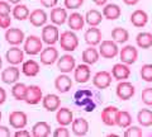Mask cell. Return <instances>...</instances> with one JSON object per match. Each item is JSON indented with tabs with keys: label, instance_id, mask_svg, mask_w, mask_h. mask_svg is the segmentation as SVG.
<instances>
[{
	"label": "cell",
	"instance_id": "cell-1",
	"mask_svg": "<svg viewBox=\"0 0 152 137\" xmlns=\"http://www.w3.org/2000/svg\"><path fill=\"white\" fill-rule=\"evenodd\" d=\"M58 42L61 48L66 52H72L79 47V38L72 31H65L60 34Z\"/></svg>",
	"mask_w": 152,
	"mask_h": 137
},
{
	"label": "cell",
	"instance_id": "cell-2",
	"mask_svg": "<svg viewBox=\"0 0 152 137\" xmlns=\"http://www.w3.org/2000/svg\"><path fill=\"white\" fill-rule=\"evenodd\" d=\"M23 43H24L23 51H24V53L29 55V56L39 55L42 48H43V42H42V40L38 36H34V34L26 37Z\"/></svg>",
	"mask_w": 152,
	"mask_h": 137
},
{
	"label": "cell",
	"instance_id": "cell-3",
	"mask_svg": "<svg viewBox=\"0 0 152 137\" xmlns=\"http://www.w3.org/2000/svg\"><path fill=\"white\" fill-rule=\"evenodd\" d=\"M58 37H60V31L57 26L55 24H45L42 28V34H41V40L43 43L47 46H53L55 43L58 42Z\"/></svg>",
	"mask_w": 152,
	"mask_h": 137
},
{
	"label": "cell",
	"instance_id": "cell-4",
	"mask_svg": "<svg viewBox=\"0 0 152 137\" xmlns=\"http://www.w3.org/2000/svg\"><path fill=\"white\" fill-rule=\"evenodd\" d=\"M99 55L103 59H114L119 53V47L113 40H105L99 43Z\"/></svg>",
	"mask_w": 152,
	"mask_h": 137
},
{
	"label": "cell",
	"instance_id": "cell-5",
	"mask_svg": "<svg viewBox=\"0 0 152 137\" xmlns=\"http://www.w3.org/2000/svg\"><path fill=\"white\" fill-rule=\"evenodd\" d=\"M42 98H43V92L38 85H28L24 95V102L27 104L36 105L42 102Z\"/></svg>",
	"mask_w": 152,
	"mask_h": 137
},
{
	"label": "cell",
	"instance_id": "cell-6",
	"mask_svg": "<svg viewBox=\"0 0 152 137\" xmlns=\"http://www.w3.org/2000/svg\"><path fill=\"white\" fill-rule=\"evenodd\" d=\"M136 93V88L132 83L127 81V80H122L119 84L117 85L115 89V94L121 100H129V99L134 95Z\"/></svg>",
	"mask_w": 152,
	"mask_h": 137
},
{
	"label": "cell",
	"instance_id": "cell-7",
	"mask_svg": "<svg viewBox=\"0 0 152 137\" xmlns=\"http://www.w3.org/2000/svg\"><path fill=\"white\" fill-rule=\"evenodd\" d=\"M5 41L8 42L10 46H19L24 42L26 38V34L20 28H12L9 27L8 29H5Z\"/></svg>",
	"mask_w": 152,
	"mask_h": 137
},
{
	"label": "cell",
	"instance_id": "cell-8",
	"mask_svg": "<svg viewBox=\"0 0 152 137\" xmlns=\"http://www.w3.org/2000/svg\"><path fill=\"white\" fill-rule=\"evenodd\" d=\"M58 57H60L58 50L55 48L53 46H47L46 48H42V51L39 52V61H41V64L46 65V66L53 65Z\"/></svg>",
	"mask_w": 152,
	"mask_h": 137
},
{
	"label": "cell",
	"instance_id": "cell-9",
	"mask_svg": "<svg viewBox=\"0 0 152 137\" xmlns=\"http://www.w3.org/2000/svg\"><path fill=\"white\" fill-rule=\"evenodd\" d=\"M119 57L123 64L127 65H133L138 59V50L132 45H127L119 51Z\"/></svg>",
	"mask_w": 152,
	"mask_h": 137
},
{
	"label": "cell",
	"instance_id": "cell-10",
	"mask_svg": "<svg viewBox=\"0 0 152 137\" xmlns=\"http://www.w3.org/2000/svg\"><path fill=\"white\" fill-rule=\"evenodd\" d=\"M57 69L60 70V73L62 74H70L71 71H74L75 66H76V61L75 57L70 53L62 55L61 57L57 59Z\"/></svg>",
	"mask_w": 152,
	"mask_h": 137
},
{
	"label": "cell",
	"instance_id": "cell-11",
	"mask_svg": "<svg viewBox=\"0 0 152 137\" xmlns=\"http://www.w3.org/2000/svg\"><path fill=\"white\" fill-rule=\"evenodd\" d=\"M90 78H91V70H90V65L88 64H80L75 66L74 69V79L79 84L88 83Z\"/></svg>",
	"mask_w": 152,
	"mask_h": 137
},
{
	"label": "cell",
	"instance_id": "cell-12",
	"mask_svg": "<svg viewBox=\"0 0 152 137\" xmlns=\"http://www.w3.org/2000/svg\"><path fill=\"white\" fill-rule=\"evenodd\" d=\"M5 60L9 65H19L24 61V51L18 46H12L5 52Z\"/></svg>",
	"mask_w": 152,
	"mask_h": 137
},
{
	"label": "cell",
	"instance_id": "cell-13",
	"mask_svg": "<svg viewBox=\"0 0 152 137\" xmlns=\"http://www.w3.org/2000/svg\"><path fill=\"white\" fill-rule=\"evenodd\" d=\"M112 74L109 71H105V70H103V71H99L94 75L93 78V84L95 88L100 89V90H104V89H107L112 84Z\"/></svg>",
	"mask_w": 152,
	"mask_h": 137
},
{
	"label": "cell",
	"instance_id": "cell-14",
	"mask_svg": "<svg viewBox=\"0 0 152 137\" xmlns=\"http://www.w3.org/2000/svg\"><path fill=\"white\" fill-rule=\"evenodd\" d=\"M9 123H10V126L14 130L24 128L28 123V117L22 111H13L9 114Z\"/></svg>",
	"mask_w": 152,
	"mask_h": 137
},
{
	"label": "cell",
	"instance_id": "cell-15",
	"mask_svg": "<svg viewBox=\"0 0 152 137\" xmlns=\"http://www.w3.org/2000/svg\"><path fill=\"white\" fill-rule=\"evenodd\" d=\"M112 78L117 81H122V80H127L128 78L131 76V69L129 65L127 64H115L112 69Z\"/></svg>",
	"mask_w": 152,
	"mask_h": 137
},
{
	"label": "cell",
	"instance_id": "cell-16",
	"mask_svg": "<svg viewBox=\"0 0 152 137\" xmlns=\"http://www.w3.org/2000/svg\"><path fill=\"white\" fill-rule=\"evenodd\" d=\"M29 19L31 24L33 27H43L45 24H47V21H48V15L45 12V9H34L33 12L29 13Z\"/></svg>",
	"mask_w": 152,
	"mask_h": 137
},
{
	"label": "cell",
	"instance_id": "cell-17",
	"mask_svg": "<svg viewBox=\"0 0 152 137\" xmlns=\"http://www.w3.org/2000/svg\"><path fill=\"white\" fill-rule=\"evenodd\" d=\"M72 79H71L67 74H62L58 75L56 79H55V88L56 90L58 93H67L71 90V88H72Z\"/></svg>",
	"mask_w": 152,
	"mask_h": 137
},
{
	"label": "cell",
	"instance_id": "cell-18",
	"mask_svg": "<svg viewBox=\"0 0 152 137\" xmlns=\"http://www.w3.org/2000/svg\"><path fill=\"white\" fill-rule=\"evenodd\" d=\"M71 130H72V133L75 136H86L89 132V122L81 117L74 118L71 122Z\"/></svg>",
	"mask_w": 152,
	"mask_h": 137
},
{
	"label": "cell",
	"instance_id": "cell-19",
	"mask_svg": "<svg viewBox=\"0 0 152 137\" xmlns=\"http://www.w3.org/2000/svg\"><path fill=\"white\" fill-rule=\"evenodd\" d=\"M19 76H20V70L19 67H17L15 65H10L9 67L4 69L1 73V80L3 83L5 84H14L19 80Z\"/></svg>",
	"mask_w": 152,
	"mask_h": 137
},
{
	"label": "cell",
	"instance_id": "cell-20",
	"mask_svg": "<svg viewBox=\"0 0 152 137\" xmlns=\"http://www.w3.org/2000/svg\"><path fill=\"white\" fill-rule=\"evenodd\" d=\"M67 9L66 8H56L53 7L51 9L50 13V19L52 22V24L55 26H62L67 21Z\"/></svg>",
	"mask_w": 152,
	"mask_h": 137
},
{
	"label": "cell",
	"instance_id": "cell-21",
	"mask_svg": "<svg viewBox=\"0 0 152 137\" xmlns=\"http://www.w3.org/2000/svg\"><path fill=\"white\" fill-rule=\"evenodd\" d=\"M42 105L47 112H56L61 107V99L57 94H47L42 98Z\"/></svg>",
	"mask_w": 152,
	"mask_h": 137
},
{
	"label": "cell",
	"instance_id": "cell-22",
	"mask_svg": "<svg viewBox=\"0 0 152 137\" xmlns=\"http://www.w3.org/2000/svg\"><path fill=\"white\" fill-rule=\"evenodd\" d=\"M41 71V66L36 60H27L22 62V73L28 78H34Z\"/></svg>",
	"mask_w": 152,
	"mask_h": 137
},
{
	"label": "cell",
	"instance_id": "cell-23",
	"mask_svg": "<svg viewBox=\"0 0 152 137\" xmlns=\"http://www.w3.org/2000/svg\"><path fill=\"white\" fill-rule=\"evenodd\" d=\"M103 17L105 19H109V21H115L118 19L121 15H122V9L118 4H114V3H109V4H105L103 5Z\"/></svg>",
	"mask_w": 152,
	"mask_h": 137
},
{
	"label": "cell",
	"instance_id": "cell-24",
	"mask_svg": "<svg viewBox=\"0 0 152 137\" xmlns=\"http://www.w3.org/2000/svg\"><path fill=\"white\" fill-rule=\"evenodd\" d=\"M117 112H118L117 107H114V105L105 107L102 111V114H100L102 122L105 126H109V127L115 126V114H117Z\"/></svg>",
	"mask_w": 152,
	"mask_h": 137
},
{
	"label": "cell",
	"instance_id": "cell-25",
	"mask_svg": "<svg viewBox=\"0 0 152 137\" xmlns=\"http://www.w3.org/2000/svg\"><path fill=\"white\" fill-rule=\"evenodd\" d=\"M102 37H103L102 31L96 27H90L84 34L85 42L89 46H98L102 42Z\"/></svg>",
	"mask_w": 152,
	"mask_h": 137
},
{
	"label": "cell",
	"instance_id": "cell-26",
	"mask_svg": "<svg viewBox=\"0 0 152 137\" xmlns=\"http://www.w3.org/2000/svg\"><path fill=\"white\" fill-rule=\"evenodd\" d=\"M72 119H74V114H72V112H71V109H69V108H66V107L57 109L56 121L60 126H69V125H71Z\"/></svg>",
	"mask_w": 152,
	"mask_h": 137
},
{
	"label": "cell",
	"instance_id": "cell-27",
	"mask_svg": "<svg viewBox=\"0 0 152 137\" xmlns=\"http://www.w3.org/2000/svg\"><path fill=\"white\" fill-rule=\"evenodd\" d=\"M131 23L136 28H143L148 23V15H147L145 10L137 9V10H134L131 14Z\"/></svg>",
	"mask_w": 152,
	"mask_h": 137
},
{
	"label": "cell",
	"instance_id": "cell-28",
	"mask_svg": "<svg viewBox=\"0 0 152 137\" xmlns=\"http://www.w3.org/2000/svg\"><path fill=\"white\" fill-rule=\"evenodd\" d=\"M67 24L71 31H80L84 28L85 24V18L83 14H80L77 12L71 13L67 17Z\"/></svg>",
	"mask_w": 152,
	"mask_h": 137
},
{
	"label": "cell",
	"instance_id": "cell-29",
	"mask_svg": "<svg viewBox=\"0 0 152 137\" xmlns=\"http://www.w3.org/2000/svg\"><path fill=\"white\" fill-rule=\"evenodd\" d=\"M99 51L95 48V46H90L89 48H85L83 51V55H81V60L84 64H88V65H94L99 61Z\"/></svg>",
	"mask_w": 152,
	"mask_h": 137
},
{
	"label": "cell",
	"instance_id": "cell-30",
	"mask_svg": "<svg viewBox=\"0 0 152 137\" xmlns=\"http://www.w3.org/2000/svg\"><path fill=\"white\" fill-rule=\"evenodd\" d=\"M31 135L34 137H47L51 135V126L45 121L37 122V123L32 127Z\"/></svg>",
	"mask_w": 152,
	"mask_h": 137
},
{
	"label": "cell",
	"instance_id": "cell-31",
	"mask_svg": "<svg viewBox=\"0 0 152 137\" xmlns=\"http://www.w3.org/2000/svg\"><path fill=\"white\" fill-rule=\"evenodd\" d=\"M84 18H85V22H86L90 27H98L102 23V21L104 19L103 14L99 12V10H96V9L88 10Z\"/></svg>",
	"mask_w": 152,
	"mask_h": 137
},
{
	"label": "cell",
	"instance_id": "cell-32",
	"mask_svg": "<svg viewBox=\"0 0 152 137\" xmlns=\"http://www.w3.org/2000/svg\"><path fill=\"white\" fill-rule=\"evenodd\" d=\"M29 9H28L27 5L24 4H15L14 8H12V15L13 18H15L17 21H26L28 19V17H29Z\"/></svg>",
	"mask_w": 152,
	"mask_h": 137
},
{
	"label": "cell",
	"instance_id": "cell-33",
	"mask_svg": "<svg viewBox=\"0 0 152 137\" xmlns=\"http://www.w3.org/2000/svg\"><path fill=\"white\" fill-rule=\"evenodd\" d=\"M136 43L140 48H151L152 47V33L150 32H141L136 36Z\"/></svg>",
	"mask_w": 152,
	"mask_h": 137
},
{
	"label": "cell",
	"instance_id": "cell-34",
	"mask_svg": "<svg viewBox=\"0 0 152 137\" xmlns=\"http://www.w3.org/2000/svg\"><path fill=\"white\" fill-rule=\"evenodd\" d=\"M112 40L117 43H126L129 40V32L126 28L122 27H115L112 31Z\"/></svg>",
	"mask_w": 152,
	"mask_h": 137
},
{
	"label": "cell",
	"instance_id": "cell-35",
	"mask_svg": "<svg viewBox=\"0 0 152 137\" xmlns=\"http://www.w3.org/2000/svg\"><path fill=\"white\" fill-rule=\"evenodd\" d=\"M115 125L122 127V128H127L128 126L132 125V116L129 112L127 111H119L118 109L115 114Z\"/></svg>",
	"mask_w": 152,
	"mask_h": 137
},
{
	"label": "cell",
	"instance_id": "cell-36",
	"mask_svg": "<svg viewBox=\"0 0 152 137\" xmlns=\"http://www.w3.org/2000/svg\"><path fill=\"white\" fill-rule=\"evenodd\" d=\"M137 121L142 127H150L152 126V111L150 109H141L137 113Z\"/></svg>",
	"mask_w": 152,
	"mask_h": 137
},
{
	"label": "cell",
	"instance_id": "cell-37",
	"mask_svg": "<svg viewBox=\"0 0 152 137\" xmlns=\"http://www.w3.org/2000/svg\"><path fill=\"white\" fill-rule=\"evenodd\" d=\"M26 90H27V85L23 83H14L13 88H12V95L15 100H24V95H26Z\"/></svg>",
	"mask_w": 152,
	"mask_h": 137
},
{
	"label": "cell",
	"instance_id": "cell-38",
	"mask_svg": "<svg viewBox=\"0 0 152 137\" xmlns=\"http://www.w3.org/2000/svg\"><path fill=\"white\" fill-rule=\"evenodd\" d=\"M141 78L147 83H152V64H145L142 65L140 70Z\"/></svg>",
	"mask_w": 152,
	"mask_h": 137
},
{
	"label": "cell",
	"instance_id": "cell-39",
	"mask_svg": "<svg viewBox=\"0 0 152 137\" xmlns=\"http://www.w3.org/2000/svg\"><path fill=\"white\" fill-rule=\"evenodd\" d=\"M143 136V132L140 127L137 126H128L126 131H124V137H142Z\"/></svg>",
	"mask_w": 152,
	"mask_h": 137
},
{
	"label": "cell",
	"instance_id": "cell-40",
	"mask_svg": "<svg viewBox=\"0 0 152 137\" xmlns=\"http://www.w3.org/2000/svg\"><path fill=\"white\" fill-rule=\"evenodd\" d=\"M65 8L70 10H76V9L81 8L84 4V0H64Z\"/></svg>",
	"mask_w": 152,
	"mask_h": 137
},
{
	"label": "cell",
	"instance_id": "cell-41",
	"mask_svg": "<svg viewBox=\"0 0 152 137\" xmlns=\"http://www.w3.org/2000/svg\"><path fill=\"white\" fill-rule=\"evenodd\" d=\"M142 102L146 105H152V88H146L142 90Z\"/></svg>",
	"mask_w": 152,
	"mask_h": 137
},
{
	"label": "cell",
	"instance_id": "cell-42",
	"mask_svg": "<svg viewBox=\"0 0 152 137\" xmlns=\"http://www.w3.org/2000/svg\"><path fill=\"white\" fill-rule=\"evenodd\" d=\"M52 135L55 137H69L70 136V131L66 128V126H60L55 128V131L52 132Z\"/></svg>",
	"mask_w": 152,
	"mask_h": 137
},
{
	"label": "cell",
	"instance_id": "cell-43",
	"mask_svg": "<svg viewBox=\"0 0 152 137\" xmlns=\"http://www.w3.org/2000/svg\"><path fill=\"white\" fill-rule=\"evenodd\" d=\"M12 13L10 3L5 0H0V15H8Z\"/></svg>",
	"mask_w": 152,
	"mask_h": 137
},
{
	"label": "cell",
	"instance_id": "cell-44",
	"mask_svg": "<svg viewBox=\"0 0 152 137\" xmlns=\"http://www.w3.org/2000/svg\"><path fill=\"white\" fill-rule=\"evenodd\" d=\"M10 26H12L10 14H8V15H0V29H8Z\"/></svg>",
	"mask_w": 152,
	"mask_h": 137
},
{
	"label": "cell",
	"instance_id": "cell-45",
	"mask_svg": "<svg viewBox=\"0 0 152 137\" xmlns=\"http://www.w3.org/2000/svg\"><path fill=\"white\" fill-rule=\"evenodd\" d=\"M41 1V5L45 7V8H53L57 5L58 0H39Z\"/></svg>",
	"mask_w": 152,
	"mask_h": 137
},
{
	"label": "cell",
	"instance_id": "cell-46",
	"mask_svg": "<svg viewBox=\"0 0 152 137\" xmlns=\"http://www.w3.org/2000/svg\"><path fill=\"white\" fill-rule=\"evenodd\" d=\"M12 132L7 126H0V137H10Z\"/></svg>",
	"mask_w": 152,
	"mask_h": 137
},
{
	"label": "cell",
	"instance_id": "cell-47",
	"mask_svg": "<svg viewBox=\"0 0 152 137\" xmlns=\"http://www.w3.org/2000/svg\"><path fill=\"white\" fill-rule=\"evenodd\" d=\"M14 136H15V137H29V136H31V132L20 128V130H17V131H15Z\"/></svg>",
	"mask_w": 152,
	"mask_h": 137
},
{
	"label": "cell",
	"instance_id": "cell-48",
	"mask_svg": "<svg viewBox=\"0 0 152 137\" xmlns=\"http://www.w3.org/2000/svg\"><path fill=\"white\" fill-rule=\"evenodd\" d=\"M7 100V92H5V89L0 86V105L4 104Z\"/></svg>",
	"mask_w": 152,
	"mask_h": 137
},
{
	"label": "cell",
	"instance_id": "cell-49",
	"mask_svg": "<svg viewBox=\"0 0 152 137\" xmlns=\"http://www.w3.org/2000/svg\"><path fill=\"white\" fill-rule=\"evenodd\" d=\"M138 1L140 0H123L126 5H136V4H138Z\"/></svg>",
	"mask_w": 152,
	"mask_h": 137
},
{
	"label": "cell",
	"instance_id": "cell-50",
	"mask_svg": "<svg viewBox=\"0 0 152 137\" xmlns=\"http://www.w3.org/2000/svg\"><path fill=\"white\" fill-rule=\"evenodd\" d=\"M93 1L96 4V5H99V7H103V5H105V4H107L108 0H93Z\"/></svg>",
	"mask_w": 152,
	"mask_h": 137
},
{
	"label": "cell",
	"instance_id": "cell-51",
	"mask_svg": "<svg viewBox=\"0 0 152 137\" xmlns=\"http://www.w3.org/2000/svg\"><path fill=\"white\" fill-rule=\"evenodd\" d=\"M7 1H9L10 4H14V5H15V4H19L22 1V0H7Z\"/></svg>",
	"mask_w": 152,
	"mask_h": 137
},
{
	"label": "cell",
	"instance_id": "cell-52",
	"mask_svg": "<svg viewBox=\"0 0 152 137\" xmlns=\"http://www.w3.org/2000/svg\"><path fill=\"white\" fill-rule=\"evenodd\" d=\"M1 66H3V59L0 57V69H1Z\"/></svg>",
	"mask_w": 152,
	"mask_h": 137
},
{
	"label": "cell",
	"instance_id": "cell-53",
	"mask_svg": "<svg viewBox=\"0 0 152 137\" xmlns=\"http://www.w3.org/2000/svg\"><path fill=\"white\" fill-rule=\"evenodd\" d=\"M1 117H3V114H1V111H0V121H1Z\"/></svg>",
	"mask_w": 152,
	"mask_h": 137
}]
</instances>
